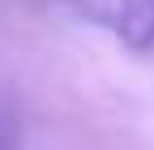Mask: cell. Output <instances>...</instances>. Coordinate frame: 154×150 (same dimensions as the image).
<instances>
[{"mask_svg":"<svg viewBox=\"0 0 154 150\" xmlns=\"http://www.w3.org/2000/svg\"><path fill=\"white\" fill-rule=\"evenodd\" d=\"M0 150H5V142H0Z\"/></svg>","mask_w":154,"mask_h":150,"instance_id":"7a4b0ae2","label":"cell"},{"mask_svg":"<svg viewBox=\"0 0 154 150\" xmlns=\"http://www.w3.org/2000/svg\"><path fill=\"white\" fill-rule=\"evenodd\" d=\"M116 30L128 52H154V0H120V13H116Z\"/></svg>","mask_w":154,"mask_h":150,"instance_id":"6da1fadb","label":"cell"}]
</instances>
